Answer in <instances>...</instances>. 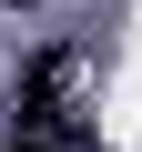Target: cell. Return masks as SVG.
I'll return each mask as SVG.
<instances>
[{"label": "cell", "mask_w": 142, "mask_h": 152, "mask_svg": "<svg viewBox=\"0 0 142 152\" xmlns=\"http://www.w3.org/2000/svg\"><path fill=\"white\" fill-rule=\"evenodd\" d=\"M71 91H81V51H41L10 91V152H102L71 112Z\"/></svg>", "instance_id": "cell-1"}]
</instances>
